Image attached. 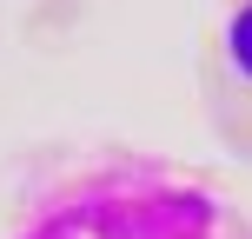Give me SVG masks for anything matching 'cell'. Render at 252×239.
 I'll return each mask as SVG.
<instances>
[{"label": "cell", "mask_w": 252, "mask_h": 239, "mask_svg": "<svg viewBox=\"0 0 252 239\" xmlns=\"http://www.w3.org/2000/svg\"><path fill=\"white\" fill-rule=\"evenodd\" d=\"M226 60H232V73H239V80H252V0L226 20Z\"/></svg>", "instance_id": "obj_2"}, {"label": "cell", "mask_w": 252, "mask_h": 239, "mask_svg": "<svg viewBox=\"0 0 252 239\" xmlns=\"http://www.w3.org/2000/svg\"><path fill=\"white\" fill-rule=\"evenodd\" d=\"M13 239H252V233L199 179L120 160L66 179Z\"/></svg>", "instance_id": "obj_1"}]
</instances>
